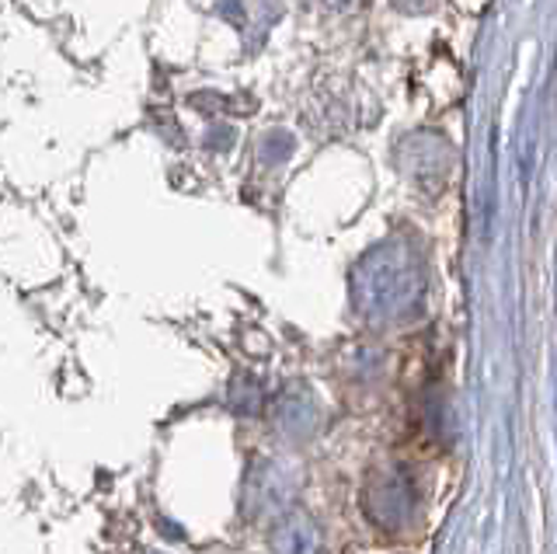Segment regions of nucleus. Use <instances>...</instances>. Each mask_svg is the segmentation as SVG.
<instances>
[]
</instances>
